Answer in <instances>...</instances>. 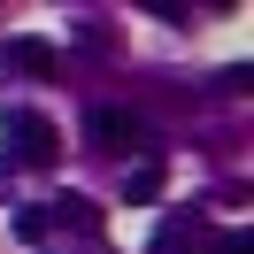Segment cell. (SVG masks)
Returning <instances> with one entry per match:
<instances>
[{
  "instance_id": "cell-5",
  "label": "cell",
  "mask_w": 254,
  "mask_h": 254,
  "mask_svg": "<svg viewBox=\"0 0 254 254\" xmlns=\"http://www.w3.org/2000/svg\"><path fill=\"white\" fill-rule=\"evenodd\" d=\"M47 208V223L54 231H100V208L93 200H77V192H62V200H39Z\"/></svg>"
},
{
  "instance_id": "cell-3",
  "label": "cell",
  "mask_w": 254,
  "mask_h": 254,
  "mask_svg": "<svg viewBox=\"0 0 254 254\" xmlns=\"http://www.w3.org/2000/svg\"><path fill=\"white\" fill-rule=\"evenodd\" d=\"M8 69H16V77H39V85H54V77H62V54H54L47 39H8Z\"/></svg>"
},
{
  "instance_id": "cell-6",
  "label": "cell",
  "mask_w": 254,
  "mask_h": 254,
  "mask_svg": "<svg viewBox=\"0 0 254 254\" xmlns=\"http://www.w3.org/2000/svg\"><path fill=\"white\" fill-rule=\"evenodd\" d=\"M124 200H131V208H146V200H162V162H154V154H146L139 170L124 177Z\"/></svg>"
},
{
  "instance_id": "cell-1",
  "label": "cell",
  "mask_w": 254,
  "mask_h": 254,
  "mask_svg": "<svg viewBox=\"0 0 254 254\" xmlns=\"http://www.w3.org/2000/svg\"><path fill=\"white\" fill-rule=\"evenodd\" d=\"M85 146L93 154H154V124L139 108H124V100H100L85 116Z\"/></svg>"
},
{
  "instance_id": "cell-4",
  "label": "cell",
  "mask_w": 254,
  "mask_h": 254,
  "mask_svg": "<svg viewBox=\"0 0 254 254\" xmlns=\"http://www.w3.org/2000/svg\"><path fill=\"white\" fill-rule=\"evenodd\" d=\"M200 247H208V223L192 216V208H177V216L154 231V254H200Z\"/></svg>"
},
{
  "instance_id": "cell-2",
  "label": "cell",
  "mask_w": 254,
  "mask_h": 254,
  "mask_svg": "<svg viewBox=\"0 0 254 254\" xmlns=\"http://www.w3.org/2000/svg\"><path fill=\"white\" fill-rule=\"evenodd\" d=\"M8 154H16V170H54V162H62V131H54V116L16 108V116H8Z\"/></svg>"
},
{
  "instance_id": "cell-7",
  "label": "cell",
  "mask_w": 254,
  "mask_h": 254,
  "mask_svg": "<svg viewBox=\"0 0 254 254\" xmlns=\"http://www.w3.org/2000/svg\"><path fill=\"white\" fill-rule=\"evenodd\" d=\"M16 239H31V247H39V239H54V223H47V208H23V216H16Z\"/></svg>"
},
{
  "instance_id": "cell-8",
  "label": "cell",
  "mask_w": 254,
  "mask_h": 254,
  "mask_svg": "<svg viewBox=\"0 0 254 254\" xmlns=\"http://www.w3.org/2000/svg\"><path fill=\"white\" fill-rule=\"evenodd\" d=\"M200 254H254V231H223V239H208Z\"/></svg>"
}]
</instances>
